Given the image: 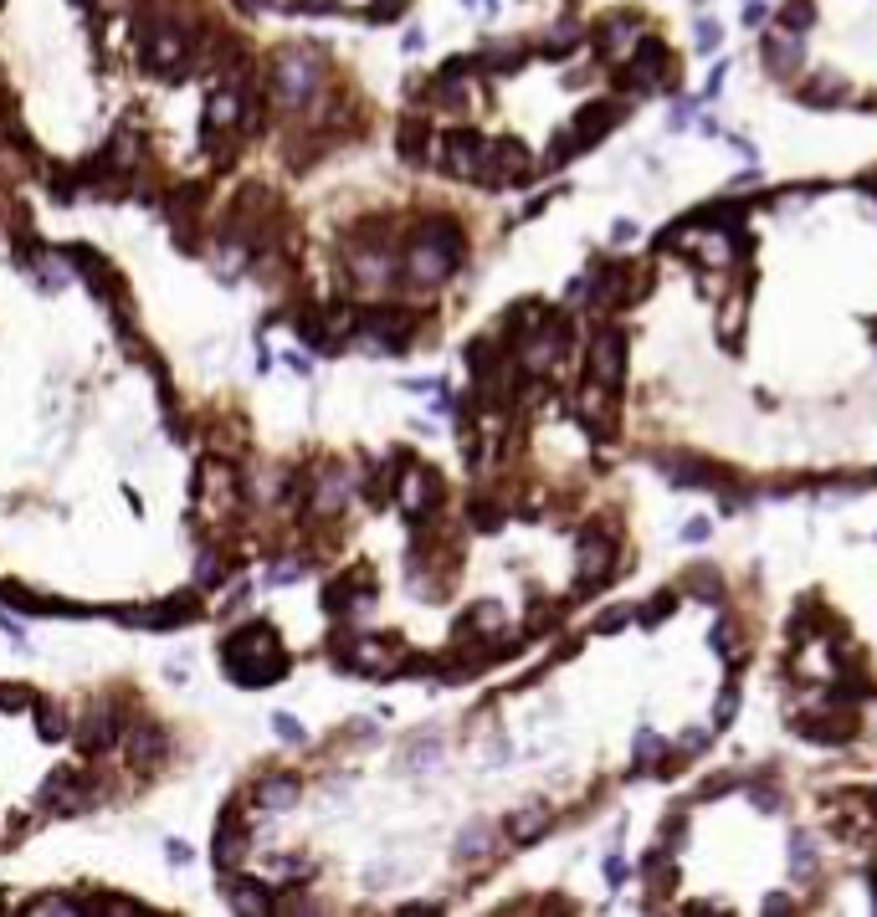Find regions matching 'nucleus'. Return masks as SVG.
Segmentation results:
<instances>
[{
	"label": "nucleus",
	"mask_w": 877,
	"mask_h": 917,
	"mask_svg": "<svg viewBox=\"0 0 877 917\" xmlns=\"http://www.w3.org/2000/svg\"><path fill=\"white\" fill-rule=\"evenodd\" d=\"M723 47V26L718 21H698V51H714Z\"/></svg>",
	"instance_id": "7ed1b4c3"
},
{
	"label": "nucleus",
	"mask_w": 877,
	"mask_h": 917,
	"mask_svg": "<svg viewBox=\"0 0 877 917\" xmlns=\"http://www.w3.org/2000/svg\"><path fill=\"white\" fill-rule=\"evenodd\" d=\"M760 57H765V67L770 72H775V78H785V72H796L800 67V57H806V51H800V36H765V42H760Z\"/></svg>",
	"instance_id": "f257e3e1"
},
{
	"label": "nucleus",
	"mask_w": 877,
	"mask_h": 917,
	"mask_svg": "<svg viewBox=\"0 0 877 917\" xmlns=\"http://www.w3.org/2000/svg\"><path fill=\"white\" fill-rule=\"evenodd\" d=\"M811 26H816V5H811V0H785V11H780V32L806 36Z\"/></svg>",
	"instance_id": "f03ea898"
},
{
	"label": "nucleus",
	"mask_w": 877,
	"mask_h": 917,
	"mask_svg": "<svg viewBox=\"0 0 877 917\" xmlns=\"http://www.w3.org/2000/svg\"><path fill=\"white\" fill-rule=\"evenodd\" d=\"M739 16H744V26H765L770 5H765V0H744V11H739Z\"/></svg>",
	"instance_id": "20e7f679"
}]
</instances>
